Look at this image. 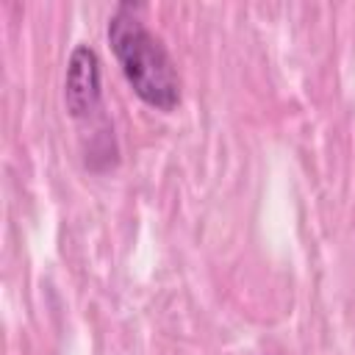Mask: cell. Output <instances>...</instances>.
<instances>
[{"instance_id":"cell-2","label":"cell","mask_w":355,"mask_h":355,"mask_svg":"<svg viewBox=\"0 0 355 355\" xmlns=\"http://www.w3.org/2000/svg\"><path fill=\"white\" fill-rule=\"evenodd\" d=\"M103 100V72L100 55L89 44H75L67 58L64 72V105L72 119H86L100 111Z\"/></svg>"},{"instance_id":"cell-1","label":"cell","mask_w":355,"mask_h":355,"mask_svg":"<svg viewBox=\"0 0 355 355\" xmlns=\"http://www.w3.org/2000/svg\"><path fill=\"white\" fill-rule=\"evenodd\" d=\"M111 53L133 94L155 111L180 105V75L161 39L136 17L133 6H116L108 19Z\"/></svg>"}]
</instances>
